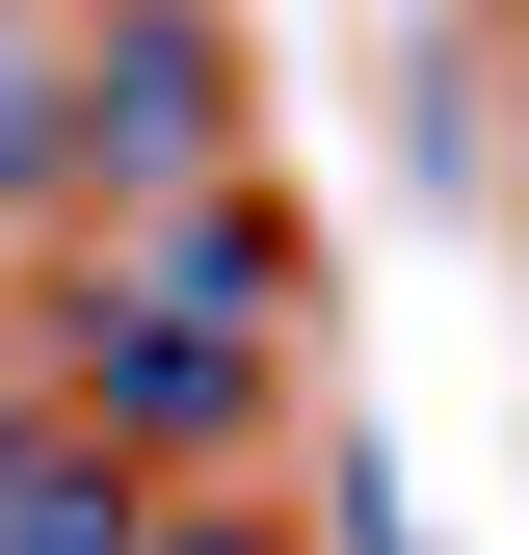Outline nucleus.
<instances>
[{"mask_svg":"<svg viewBox=\"0 0 529 555\" xmlns=\"http://www.w3.org/2000/svg\"><path fill=\"white\" fill-rule=\"evenodd\" d=\"M53 344L106 371V450H238V424H264V344H238V318H132V292H53Z\"/></svg>","mask_w":529,"mask_h":555,"instance_id":"obj_1","label":"nucleus"},{"mask_svg":"<svg viewBox=\"0 0 529 555\" xmlns=\"http://www.w3.org/2000/svg\"><path fill=\"white\" fill-rule=\"evenodd\" d=\"M0 555H132V476H106L80 424H53V450L0 424Z\"/></svg>","mask_w":529,"mask_h":555,"instance_id":"obj_2","label":"nucleus"},{"mask_svg":"<svg viewBox=\"0 0 529 555\" xmlns=\"http://www.w3.org/2000/svg\"><path fill=\"white\" fill-rule=\"evenodd\" d=\"M159 555H264V529H238V503H212V529H159Z\"/></svg>","mask_w":529,"mask_h":555,"instance_id":"obj_3","label":"nucleus"}]
</instances>
